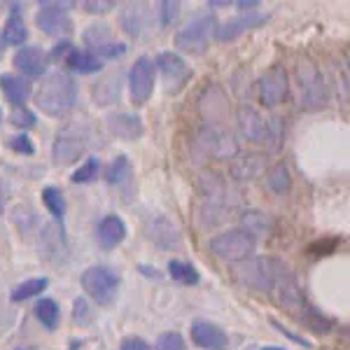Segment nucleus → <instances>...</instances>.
<instances>
[{
	"label": "nucleus",
	"mask_w": 350,
	"mask_h": 350,
	"mask_svg": "<svg viewBox=\"0 0 350 350\" xmlns=\"http://www.w3.org/2000/svg\"><path fill=\"white\" fill-rule=\"evenodd\" d=\"M36 103L47 117H66L77 103V84L66 72H54L42 82Z\"/></svg>",
	"instance_id": "nucleus-1"
},
{
	"label": "nucleus",
	"mask_w": 350,
	"mask_h": 350,
	"mask_svg": "<svg viewBox=\"0 0 350 350\" xmlns=\"http://www.w3.org/2000/svg\"><path fill=\"white\" fill-rule=\"evenodd\" d=\"M239 126L243 138H247L250 143L262 145L267 150H278L280 140H283V124L278 117L267 120L264 115H259L255 108H241L239 112Z\"/></svg>",
	"instance_id": "nucleus-2"
},
{
	"label": "nucleus",
	"mask_w": 350,
	"mask_h": 350,
	"mask_svg": "<svg viewBox=\"0 0 350 350\" xmlns=\"http://www.w3.org/2000/svg\"><path fill=\"white\" fill-rule=\"evenodd\" d=\"M94 143V131L89 124L84 122H72L68 124L64 131H59L52 148L54 163L59 166H68V163H75L80 157L87 154V150Z\"/></svg>",
	"instance_id": "nucleus-3"
},
{
	"label": "nucleus",
	"mask_w": 350,
	"mask_h": 350,
	"mask_svg": "<svg viewBox=\"0 0 350 350\" xmlns=\"http://www.w3.org/2000/svg\"><path fill=\"white\" fill-rule=\"evenodd\" d=\"M280 259L273 257H247L243 262L234 264V278L241 285L250 287L257 292H267L271 295V287H273L275 273H278Z\"/></svg>",
	"instance_id": "nucleus-4"
},
{
	"label": "nucleus",
	"mask_w": 350,
	"mask_h": 350,
	"mask_svg": "<svg viewBox=\"0 0 350 350\" xmlns=\"http://www.w3.org/2000/svg\"><path fill=\"white\" fill-rule=\"evenodd\" d=\"M257 241L243 229H229L208 241V250L224 262H243L255 252Z\"/></svg>",
	"instance_id": "nucleus-5"
},
{
	"label": "nucleus",
	"mask_w": 350,
	"mask_h": 350,
	"mask_svg": "<svg viewBox=\"0 0 350 350\" xmlns=\"http://www.w3.org/2000/svg\"><path fill=\"white\" fill-rule=\"evenodd\" d=\"M271 297L275 299L280 308L287 313H304L306 310V299H304L301 287L297 283V275L287 264L280 262L278 273H275L273 287H271Z\"/></svg>",
	"instance_id": "nucleus-6"
},
{
	"label": "nucleus",
	"mask_w": 350,
	"mask_h": 350,
	"mask_svg": "<svg viewBox=\"0 0 350 350\" xmlns=\"http://www.w3.org/2000/svg\"><path fill=\"white\" fill-rule=\"evenodd\" d=\"M217 31V19L213 14H201L196 19H191L189 24H185L175 36V47H180L183 52H194L199 54L206 49L211 36H215Z\"/></svg>",
	"instance_id": "nucleus-7"
},
{
	"label": "nucleus",
	"mask_w": 350,
	"mask_h": 350,
	"mask_svg": "<svg viewBox=\"0 0 350 350\" xmlns=\"http://www.w3.org/2000/svg\"><path fill=\"white\" fill-rule=\"evenodd\" d=\"M82 287L96 304H112L120 290V275L108 267H89L82 273Z\"/></svg>",
	"instance_id": "nucleus-8"
},
{
	"label": "nucleus",
	"mask_w": 350,
	"mask_h": 350,
	"mask_svg": "<svg viewBox=\"0 0 350 350\" xmlns=\"http://www.w3.org/2000/svg\"><path fill=\"white\" fill-rule=\"evenodd\" d=\"M196 145L203 150V154L215 157V159H234V157L239 154L234 135L222 131L215 124H206V126L201 129L199 138H196Z\"/></svg>",
	"instance_id": "nucleus-9"
},
{
	"label": "nucleus",
	"mask_w": 350,
	"mask_h": 350,
	"mask_svg": "<svg viewBox=\"0 0 350 350\" xmlns=\"http://www.w3.org/2000/svg\"><path fill=\"white\" fill-rule=\"evenodd\" d=\"M84 44H87V52H92L94 56H103V59H120L126 54V44L112 40V31L108 24H94L84 31L82 36Z\"/></svg>",
	"instance_id": "nucleus-10"
},
{
	"label": "nucleus",
	"mask_w": 350,
	"mask_h": 350,
	"mask_svg": "<svg viewBox=\"0 0 350 350\" xmlns=\"http://www.w3.org/2000/svg\"><path fill=\"white\" fill-rule=\"evenodd\" d=\"M299 80H301V108L318 110L327 103V84L310 64L299 66Z\"/></svg>",
	"instance_id": "nucleus-11"
},
{
	"label": "nucleus",
	"mask_w": 350,
	"mask_h": 350,
	"mask_svg": "<svg viewBox=\"0 0 350 350\" xmlns=\"http://www.w3.org/2000/svg\"><path fill=\"white\" fill-rule=\"evenodd\" d=\"M259 100L267 108H275L285 100L287 89H290V80H287V70L283 66H273L271 70L259 77Z\"/></svg>",
	"instance_id": "nucleus-12"
},
{
	"label": "nucleus",
	"mask_w": 350,
	"mask_h": 350,
	"mask_svg": "<svg viewBox=\"0 0 350 350\" xmlns=\"http://www.w3.org/2000/svg\"><path fill=\"white\" fill-rule=\"evenodd\" d=\"M129 89H131L133 103L143 105L150 100L152 89H154V64L148 56H140L129 70Z\"/></svg>",
	"instance_id": "nucleus-13"
},
{
	"label": "nucleus",
	"mask_w": 350,
	"mask_h": 350,
	"mask_svg": "<svg viewBox=\"0 0 350 350\" xmlns=\"http://www.w3.org/2000/svg\"><path fill=\"white\" fill-rule=\"evenodd\" d=\"M36 21L47 36H64V33L72 31V19L70 12H68V5L61 3H42Z\"/></svg>",
	"instance_id": "nucleus-14"
},
{
	"label": "nucleus",
	"mask_w": 350,
	"mask_h": 350,
	"mask_svg": "<svg viewBox=\"0 0 350 350\" xmlns=\"http://www.w3.org/2000/svg\"><path fill=\"white\" fill-rule=\"evenodd\" d=\"M145 231H148V239L152 243H157L159 247H166V250H171V247H178L180 243H183L180 229L175 227L171 219L163 217V215L150 217L148 224H145Z\"/></svg>",
	"instance_id": "nucleus-15"
},
{
	"label": "nucleus",
	"mask_w": 350,
	"mask_h": 350,
	"mask_svg": "<svg viewBox=\"0 0 350 350\" xmlns=\"http://www.w3.org/2000/svg\"><path fill=\"white\" fill-rule=\"evenodd\" d=\"M267 21V16L262 12H255V10H247V12L239 14L236 19H229L227 24L217 26L215 31V38L219 42H227V40H236L239 36H243L245 31H250V28H257L259 24H264Z\"/></svg>",
	"instance_id": "nucleus-16"
},
{
	"label": "nucleus",
	"mask_w": 350,
	"mask_h": 350,
	"mask_svg": "<svg viewBox=\"0 0 350 350\" xmlns=\"http://www.w3.org/2000/svg\"><path fill=\"white\" fill-rule=\"evenodd\" d=\"M191 341L203 350H227L229 338L224 334L222 327L213 325V323H199L191 325Z\"/></svg>",
	"instance_id": "nucleus-17"
},
{
	"label": "nucleus",
	"mask_w": 350,
	"mask_h": 350,
	"mask_svg": "<svg viewBox=\"0 0 350 350\" xmlns=\"http://www.w3.org/2000/svg\"><path fill=\"white\" fill-rule=\"evenodd\" d=\"M105 122H108L110 133L122 140H138L145 133L143 120L138 115H133V112H115Z\"/></svg>",
	"instance_id": "nucleus-18"
},
{
	"label": "nucleus",
	"mask_w": 350,
	"mask_h": 350,
	"mask_svg": "<svg viewBox=\"0 0 350 350\" xmlns=\"http://www.w3.org/2000/svg\"><path fill=\"white\" fill-rule=\"evenodd\" d=\"M267 168V159L262 154H236V159L229 163V173L239 183H250L259 178Z\"/></svg>",
	"instance_id": "nucleus-19"
},
{
	"label": "nucleus",
	"mask_w": 350,
	"mask_h": 350,
	"mask_svg": "<svg viewBox=\"0 0 350 350\" xmlns=\"http://www.w3.org/2000/svg\"><path fill=\"white\" fill-rule=\"evenodd\" d=\"M14 66L19 68L24 75L38 77L47 70V54L40 47H21L14 54Z\"/></svg>",
	"instance_id": "nucleus-20"
},
{
	"label": "nucleus",
	"mask_w": 350,
	"mask_h": 350,
	"mask_svg": "<svg viewBox=\"0 0 350 350\" xmlns=\"http://www.w3.org/2000/svg\"><path fill=\"white\" fill-rule=\"evenodd\" d=\"M0 89H3V94L8 96V100L14 108H24V103L33 94L31 82L19 75H3L0 77Z\"/></svg>",
	"instance_id": "nucleus-21"
},
{
	"label": "nucleus",
	"mask_w": 350,
	"mask_h": 350,
	"mask_svg": "<svg viewBox=\"0 0 350 350\" xmlns=\"http://www.w3.org/2000/svg\"><path fill=\"white\" fill-rule=\"evenodd\" d=\"M98 243L103 247H117L120 243L126 239V224H124V219L122 217H117V215H108V217H103L100 219V224H98Z\"/></svg>",
	"instance_id": "nucleus-22"
},
{
	"label": "nucleus",
	"mask_w": 350,
	"mask_h": 350,
	"mask_svg": "<svg viewBox=\"0 0 350 350\" xmlns=\"http://www.w3.org/2000/svg\"><path fill=\"white\" fill-rule=\"evenodd\" d=\"M157 68H159V72L163 77H166L168 82H185L189 75L187 70V64H185L183 59H180L175 52H161L159 56H157Z\"/></svg>",
	"instance_id": "nucleus-23"
},
{
	"label": "nucleus",
	"mask_w": 350,
	"mask_h": 350,
	"mask_svg": "<svg viewBox=\"0 0 350 350\" xmlns=\"http://www.w3.org/2000/svg\"><path fill=\"white\" fill-rule=\"evenodd\" d=\"M241 224H243V231L252 236V239H259V236H269L273 231V217L267 215L262 211H245L241 215Z\"/></svg>",
	"instance_id": "nucleus-24"
},
{
	"label": "nucleus",
	"mask_w": 350,
	"mask_h": 350,
	"mask_svg": "<svg viewBox=\"0 0 350 350\" xmlns=\"http://www.w3.org/2000/svg\"><path fill=\"white\" fill-rule=\"evenodd\" d=\"M40 245H42V252L44 257L49 259H61L66 255V239H64V229H59L56 224H47L42 229V236H40Z\"/></svg>",
	"instance_id": "nucleus-25"
},
{
	"label": "nucleus",
	"mask_w": 350,
	"mask_h": 350,
	"mask_svg": "<svg viewBox=\"0 0 350 350\" xmlns=\"http://www.w3.org/2000/svg\"><path fill=\"white\" fill-rule=\"evenodd\" d=\"M120 89H122V75L120 70L105 75L100 82H96L94 87V98L98 100V105H110L120 98Z\"/></svg>",
	"instance_id": "nucleus-26"
},
{
	"label": "nucleus",
	"mask_w": 350,
	"mask_h": 350,
	"mask_svg": "<svg viewBox=\"0 0 350 350\" xmlns=\"http://www.w3.org/2000/svg\"><path fill=\"white\" fill-rule=\"evenodd\" d=\"M66 64L70 66V70L82 72V75H87V72H98L100 68H103L98 56H94L92 52H87V49H72V52L68 54Z\"/></svg>",
	"instance_id": "nucleus-27"
},
{
	"label": "nucleus",
	"mask_w": 350,
	"mask_h": 350,
	"mask_svg": "<svg viewBox=\"0 0 350 350\" xmlns=\"http://www.w3.org/2000/svg\"><path fill=\"white\" fill-rule=\"evenodd\" d=\"M28 38V28L24 24V19H21L19 14V8L14 5L12 14H10L8 24H5V31H3V40H8L10 44H24Z\"/></svg>",
	"instance_id": "nucleus-28"
},
{
	"label": "nucleus",
	"mask_w": 350,
	"mask_h": 350,
	"mask_svg": "<svg viewBox=\"0 0 350 350\" xmlns=\"http://www.w3.org/2000/svg\"><path fill=\"white\" fill-rule=\"evenodd\" d=\"M168 275H171L173 280H178L180 285L199 283V271L187 262H180V259H171V262H168Z\"/></svg>",
	"instance_id": "nucleus-29"
},
{
	"label": "nucleus",
	"mask_w": 350,
	"mask_h": 350,
	"mask_svg": "<svg viewBox=\"0 0 350 350\" xmlns=\"http://www.w3.org/2000/svg\"><path fill=\"white\" fill-rule=\"evenodd\" d=\"M267 185H269L271 191H275V194H285V191L290 189V185H292L290 168H287L285 163H275L273 168H269Z\"/></svg>",
	"instance_id": "nucleus-30"
},
{
	"label": "nucleus",
	"mask_w": 350,
	"mask_h": 350,
	"mask_svg": "<svg viewBox=\"0 0 350 350\" xmlns=\"http://www.w3.org/2000/svg\"><path fill=\"white\" fill-rule=\"evenodd\" d=\"M36 315H38V320L52 332V329H56L59 318H61L59 304H56L54 299H40V301L36 304Z\"/></svg>",
	"instance_id": "nucleus-31"
},
{
	"label": "nucleus",
	"mask_w": 350,
	"mask_h": 350,
	"mask_svg": "<svg viewBox=\"0 0 350 350\" xmlns=\"http://www.w3.org/2000/svg\"><path fill=\"white\" fill-rule=\"evenodd\" d=\"M105 180H108V185H117V187H122V185H126L131 180V163H129L126 157H117L110 163L108 171H105Z\"/></svg>",
	"instance_id": "nucleus-32"
},
{
	"label": "nucleus",
	"mask_w": 350,
	"mask_h": 350,
	"mask_svg": "<svg viewBox=\"0 0 350 350\" xmlns=\"http://www.w3.org/2000/svg\"><path fill=\"white\" fill-rule=\"evenodd\" d=\"M42 203L47 206V211L52 213V217L56 222H64V215H66V201H64V194H61L56 187H44L42 189Z\"/></svg>",
	"instance_id": "nucleus-33"
},
{
	"label": "nucleus",
	"mask_w": 350,
	"mask_h": 350,
	"mask_svg": "<svg viewBox=\"0 0 350 350\" xmlns=\"http://www.w3.org/2000/svg\"><path fill=\"white\" fill-rule=\"evenodd\" d=\"M47 285H49V280H47V278H31V280H26V283H19V285H16L10 297H12V301H26V299L40 295V292H42Z\"/></svg>",
	"instance_id": "nucleus-34"
},
{
	"label": "nucleus",
	"mask_w": 350,
	"mask_h": 350,
	"mask_svg": "<svg viewBox=\"0 0 350 350\" xmlns=\"http://www.w3.org/2000/svg\"><path fill=\"white\" fill-rule=\"evenodd\" d=\"M120 21H122V28L131 38L140 36V28H143V12H140V8H135V5H129V8H124L122 14H120Z\"/></svg>",
	"instance_id": "nucleus-35"
},
{
	"label": "nucleus",
	"mask_w": 350,
	"mask_h": 350,
	"mask_svg": "<svg viewBox=\"0 0 350 350\" xmlns=\"http://www.w3.org/2000/svg\"><path fill=\"white\" fill-rule=\"evenodd\" d=\"M98 171H100V159L98 157H89L87 161L72 173V183L75 185H84V183H92L94 178H98Z\"/></svg>",
	"instance_id": "nucleus-36"
},
{
	"label": "nucleus",
	"mask_w": 350,
	"mask_h": 350,
	"mask_svg": "<svg viewBox=\"0 0 350 350\" xmlns=\"http://www.w3.org/2000/svg\"><path fill=\"white\" fill-rule=\"evenodd\" d=\"M301 320L308 325V329H313V332H318V334H327V332L332 329V323L327 318H323V315L318 313V310H313V308H308L301 313Z\"/></svg>",
	"instance_id": "nucleus-37"
},
{
	"label": "nucleus",
	"mask_w": 350,
	"mask_h": 350,
	"mask_svg": "<svg viewBox=\"0 0 350 350\" xmlns=\"http://www.w3.org/2000/svg\"><path fill=\"white\" fill-rule=\"evenodd\" d=\"M157 350H187V343H185V338L178 334V332H166V334H161L157 338Z\"/></svg>",
	"instance_id": "nucleus-38"
},
{
	"label": "nucleus",
	"mask_w": 350,
	"mask_h": 350,
	"mask_svg": "<svg viewBox=\"0 0 350 350\" xmlns=\"http://www.w3.org/2000/svg\"><path fill=\"white\" fill-rule=\"evenodd\" d=\"M10 122L19 129H31V126H36V115L26 108H14L12 115H10Z\"/></svg>",
	"instance_id": "nucleus-39"
},
{
	"label": "nucleus",
	"mask_w": 350,
	"mask_h": 350,
	"mask_svg": "<svg viewBox=\"0 0 350 350\" xmlns=\"http://www.w3.org/2000/svg\"><path fill=\"white\" fill-rule=\"evenodd\" d=\"M8 145H10V150L19 152V154H33V152H36V148H33V143H31V138H28L26 133L10 138V143H8Z\"/></svg>",
	"instance_id": "nucleus-40"
},
{
	"label": "nucleus",
	"mask_w": 350,
	"mask_h": 350,
	"mask_svg": "<svg viewBox=\"0 0 350 350\" xmlns=\"http://www.w3.org/2000/svg\"><path fill=\"white\" fill-rule=\"evenodd\" d=\"M159 12H161V26H171L175 19H178L180 14V3H171V0H166V3L159 5Z\"/></svg>",
	"instance_id": "nucleus-41"
},
{
	"label": "nucleus",
	"mask_w": 350,
	"mask_h": 350,
	"mask_svg": "<svg viewBox=\"0 0 350 350\" xmlns=\"http://www.w3.org/2000/svg\"><path fill=\"white\" fill-rule=\"evenodd\" d=\"M122 350H152L150 343L140 336H126L122 341Z\"/></svg>",
	"instance_id": "nucleus-42"
},
{
	"label": "nucleus",
	"mask_w": 350,
	"mask_h": 350,
	"mask_svg": "<svg viewBox=\"0 0 350 350\" xmlns=\"http://www.w3.org/2000/svg\"><path fill=\"white\" fill-rule=\"evenodd\" d=\"M110 8H112V3H92V0L84 3V10L92 14H103V12H108Z\"/></svg>",
	"instance_id": "nucleus-43"
},
{
	"label": "nucleus",
	"mask_w": 350,
	"mask_h": 350,
	"mask_svg": "<svg viewBox=\"0 0 350 350\" xmlns=\"http://www.w3.org/2000/svg\"><path fill=\"white\" fill-rule=\"evenodd\" d=\"M72 44L70 42H61V44H56V49H54V56H64V59H68V54L72 52Z\"/></svg>",
	"instance_id": "nucleus-44"
},
{
	"label": "nucleus",
	"mask_w": 350,
	"mask_h": 350,
	"mask_svg": "<svg viewBox=\"0 0 350 350\" xmlns=\"http://www.w3.org/2000/svg\"><path fill=\"white\" fill-rule=\"evenodd\" d=\"M84 315H87V301H84V299H77L75 301V320L84 318Z\"/></svg>",
	"instance_id": "nucleus-45"
},
{
	"label": "nucleus",
	"mask_w": 350,
	"mask_h": 350,
	"mask_svg": "<svg viewBox=\"0 0 350 350\" xmlns=\"http://www.w3.org/2000/svg\"><path fill=\"white\" fill-rule=\"evenodd\" d=\"M236 5H239V8H243V10H247V8H259L257 0H239Z\"/></svg>",
	"instance_id": "nucleus-46"
},
{
	"label": "nucleus",
	"mask_w": 350,
	"mask_h": 350,
	"mask_svg": "<svg viewBox=\"0 0 350 350\" xmlns=\"http://www.w3.org/2000/svg\"><path fill=\"white\" fill-rule=\"evenodd\" d=\"M3 206H5V187L0 183V213H3Z\"/></svg>",
	"instance_id": "nucleus-47"
},
{
	"label": "nucleus",
	"mask_w": 350,
	"mask_h": 350,
	"mask_svg": "<svg viewBox=\"0 0 350 350\" xmlns=\"http://www.w3.org/2000/svg\"><path fill=\"white\" fill-rule=\"evenodd\" d=\"M3 49H5V40H3V33H0V56H3Z\"/></svg>",
	"instance_id": "nucleus-48"
},
{
	"label": "nucleus",
	"mask_w": 350,
	"mask_h": 350,
	"mask_svg": "<svg viewBox=\"0 0 350 350\" xmlns=\"http://www.w3.org/2000/svg\"><path fill=\"white\" fill-rule=\"evenodd\" d=\"M262 350H285V348H273V346H269V348H262Z\"/></svg>",
	"instance_id": "nucleus-49"
},
{
	"label": "nucleus",
	"mask_w": 350,
	"mask_h": 350,
	"mask_svg": "<svg viewBox=\"0 0 350 350\" xmlns=\"http://www.w3.org/2000/svg\"><path fill=\"white\" fill-rule=\"evenodd\" d=\"M21 350H24V348H21Z\"/></svg>",
	"instance_id": "nucleus-50"
}]
</instances>
